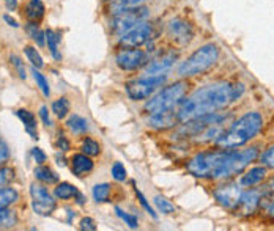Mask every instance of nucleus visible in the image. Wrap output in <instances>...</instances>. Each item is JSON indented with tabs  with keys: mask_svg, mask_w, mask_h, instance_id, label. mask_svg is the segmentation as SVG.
I'll list each match as a JSON object with an SVG mask.
<instances>
[{
	"mask_svg": "<svg viewBox=\"0 0 274 231\" xmlns=\"http://www.w3.org/2000/svg\"><path fill=\"white\" fill-rule=\"evenodd\" d=\"M11 180H13V170L11 168H2V170H0V189L5 187Z\"/></svg>",
	"mask_w": 274,
	"mask_h": 231,
	"instance_id": "e433bc0d",
	"label": "nucleus"
},
{
	"mask_svg": "<svg viewBox=\"0 0 274 231\" xmlns=\"http://www.w3.org/2000/svg\"><path fill=\"white\" fill-rule=\"evenodd\" d=\"M16 115L19 116V120L24 123V128L27 131V134L33 138V140H37L38 138V131H37V118L35 115L29 112L27 109H19L16 112Z\"/></svg>",
	"mask_w": 274,
	"mask_h": 231,
	"instance_id": "a211bd4d",
	"label": "nucleus"
},
{
	"mask_svg": "<svg viewBox=\"0 0 274 231\" xmlns=\"http://www.w3.org/2000/svg\"><path fill=\"white\" fill-rule=\"evenodd\" d=\"M30 195H32V209L38 215H49L55 209V200L49 194V190L41 184L33 182L30 186Z\"/></svg>",
	"mask_w": 274,
	"mask_h": 231,
	"instance_id": "6e6552de",
	"label": "nucleus"
},
{
	"mask_svg": "<svg viewBox=\"0 0 274 231\" xmlns=\"http://www.w3.org/2000/svg\"><path fill=\"white\" fill-rule=\"evenodd\" d=\"M35 178L38 181L46 182V184H54L58 181V175L54 170H51L49 167H44V165L39 164V167L35 168Z\"/></svg>",
	"mask_w": 274,
	"mask_h": 231,
	"instance_id": "aec40b11",
	"label": "nucleus"
},
{
	"mask_svg": "<svg viewBox=\"0 0 274 231\" xmlns=\"http://www.w3.org/2000/svg\"><path fill=\"white\" fill-rule=\"evenodd\" d=\"M167 33L169 36L178 44H188L192 36H194V29L189 22L183 21V19H172V21L167 24Z\"/></svg>",
	"mask_w": 274,
	"mask_h": 231,
	"instance_id": "f8f14e48",
	"label": "nucleus"
},
{
	"mask_svg": "<svg viewBox=\"0 0 274 231\" xmlns=\"http://www.w3.org/2000/svg\"><path fill=\"white\" fill-rule=\"evenodd\" d=\"M99 145L96 140H93V138H84L82 142V153L87 154V156H98L99 154Z\"/></svg>",
	"mask_w": 274,
	"mask_h": 231,
	"instance_id": "7c9ffc66",
	"label": "nucleus"
},
{
	"mask_svg": "<svg viewBox=\"0 0 274 231\" xmlns=\"http://www.w3.org/2000/svg\"><path fill=\"white\" fill-rule=\"evenodd\" d=\"M219 58V49L216 44H205L191 54L178 66V74L182 77H192L208 71Z\"/></svg>",
	"mask_w": 274,
	"mask_h": 231,
	"instance_id": "20e7f679",
	"label": "nucleus"
},
{
	"mask_svg": "<svg viewBox=\"0 0 274 231\" xmlns=\"http://www.w3.org/2000/svg\"><path fill=\"white\" fill-rule=\"evenodd\" d=\"M134 192H136V197H137L139 203L142 204V206L145 208V211H146V213H148V214H151V217H155V219H156V213H155V211H153V208L150 206V203L146 201V198H145V197L142 195V192H140V190H137V189H134Z\"/></svg>",
	"mask_w": 274,
	"mask_h": 231,
	"instance_id": "c9c22d12",
	"label": "nucleus"
},
{
	"mask_svg": "<svg viewBox=\"0 0 274 231\" xmlns=\"http://www.w3.org/2000/svg\"><path fill=\"white\" fill-rule=\"evenodd\" d=\"M177 55L175 54H165L163 57L156 58L151 63L146 65L145 68V76H159V74H165L167 71L172 68L173 62H175Z\"/></svg>",
	"mask_w": 274,
	"mask_h": 231,
	"instance_id": "2eb2a0df",
	"label": "nucleus"
},
{
	"mask_svg": "<svg viewBox=\"0 0 274 231\" xmlns=\"http://www.w3.org/2000/svg\"><path fill=\"white\" fill-rule=\"evenodd\" d=\"M268 213H270V215H271V217H274V197H273V200H271V204H270Z\"/></svg>",
	"mask_w": 274,
	"mask_h": 231,
	"instance_id": "de8ad7c7",
	"label": "nucleus"
},
{
	"mask_svg": "<svg viewBox=\"0 0 274 231\" xmlns=\"http://www.w3.org/2000/svg\"><path fill=\"white\" fill-rule=\"evenodd\" d=\"M79 227H81V230H87V231H95L96 230V225L95 222H93V219H90V217H84V219L81 220V223H79Z\"/></svg>",
	"mask_w": 274,
	"mask_h": 231,
	"instance_id": "58836bf2",
	"label": "nucleus"
},
{
	"mask_svg": "<svg viewBox=\"0 0 274 231\" xmlns=\"http://www.w3.org/2000/svg\"><path fill=\"white\" fill-rule=\"evenodd\" d=\"M46 39H48V46H49V50H51L52 57H54L55 60H62V55H60V52H58L60 36L57 35L55 32L48 30V32H46Z\"/></svg>",
	"mask_w": 274,
	"mask_h": 231,
	"instance_id": "b1692460",
	"label": "nucleus"
},
{
	"mask_svg": "<svg viewBox=\"0 0 274 231\" xmlns=\"http://www.w3.org/2000/svg\"><path fill=\"white\" fill-rule=\"evenodd\" d=\"M57 147H58V149H62V151H68L70 149V142L66 140V137L60 135L58 140H57Z\"/></svg>",
	"mask_w": 274,
	"mask_h": 231,
	"instance_id": "79ce46f5",
	"label": "nucleus"
},
{
	"mask_svg": "<svg viewBox=\"0 0 274 231\" xmlns=\"http://www.w3.org/2000/svg\"><path fill=\"white\" fill-rule=\"evenodd\" d=\"M260 162H262L263 167L274 170V145L266 149L262 156H260Z\"/></svg>",
	"mask_w": 274,
	"mask_h": 231,
	"instance_id": "473e14b6",
	"label": "nucleus"
},
{
	"mask_svg": "<svg viewBox=\"0 0 274 231\" xmlns=\"http://www.w3.org/2000/svg\"><path fill=\"white\" fill-rule=\"evenodd\" d=\"M258 157V148L244 149L222 148L199 153L188 162L186 168L191 175L203 180H227L243 173L244 168Z\"/></svg>",
	"mask_w": 274,
	"mask_h": 231,
	"instance_id": "f257e3e1",
	"label": "nucleus"
},
{
	"mask_svg": "<svg viewBox=\"0 0 274 231\" xmlns=\"http://www.w3.org/2000/svg\"><path fill=\"white\" fill-rule=\"evenodd\" d=\"M44 11H46V8H44V3L41 0H29L27 5H25L24 15L30 22H38L43 19Z\"/></svg>",
	"mask_w": 274,
	"mask_h": 231,
	"instance_id": "6ab92c4d",
	"label": "nucleus"
},
{
	"mask_svg": "<svg viewBox=\"0 0 274 231\" xmlns=\"http://www.w3.org/2000/svg\"><path fill=\"white\" fill-rule=\"evenodd\" d=\"M188 91L186 82H175L169 87L163 88L158 95H155L148 102L145 104V110L148 114H158V112L173 110L183 102V98Z\"/></svg>",
	"mask_w": 274,
	"mask_h": 231,
	"instance_id": "39448f33",
	"label": "nucleus"
},
{
	"mask_svg": "<svg viewBox=\"0 0 274 231\" xmlns=\"http://www.w3.org/2000/svg\"><path fill=\"white\" fill-rule=\"evenodd\" d=\"M148 17V10L145 6H134V8H126L123 11H120L115 15V17L112 19V32L115 35L122 36L123 33L131 30L132 27H136L137 24L144 22Z\"/></svg>",
	"mask_w": 274,
	"mask_h": 231,
	"instance_id": "0eeeda50",
	"label": "nucleus"
},
{
	"mask_svg": "<svg viewBox=\"0 0 274 231\" xmlns=\"http://www.w3.org/2000/svg\"><path fill=\"white\" fill-rule=\"evenodd\" d=\"M25 50V55H27L29 58V62H32V65L35 66V68H43L44 66V62H43V58L41 55H39V52L35 49V48H32V46H27V48L24 49Z\"/></svg>",
	"mask_w": 274,
	"mask_h": 231,
	"instance_id": "c756f323",
	"label": "nucleus"
},
{
	"mask_svg": "<svg viewBox=\"0 0 274 231\" xmlns=\"http://www.w3.org/2000/svg\"><path fill=\"white\" fill-rule=\"evenodd\" d=\"M144 2H146V0H115V2L112 3L110 10L113 15H117V13L123 11L126 8H134V6H140Z\"/></svg>",
	"mask_w": 274,
	"mask_h": 231,
	"instance_id": "393cba45",
	"label": "nucleus"
},
{
	"mask_svg": "<svg viewBox=\"0 0 274 231\" xmlns=\"http://www.w3.org/2000/svg\"><path fill=\"white\" fill-rule=\"evenodd\" d=\"M11 217V213L6 208H0V225H3V223H6L10 220Z\"/></svg>",
	"mask_w": 274,
	"mask_h": 231,
	"instance_id": "37998d69",
	"label": "nucleus"
},
{
	"mask_svg": "<svg viewBox=\"0 0 274 231\" xmlns=\"http://www.w3.org/2000/svg\"><path fill=\"white\" fill-rule=\"evenodd\" d=\"M54 195L58 198V200H70V198L77 195V189L70 182H62L55 187Z\"/></svg>",
	"mask_w": 274,
	"mask_h": 231,
	"instance_id": "4be33fe9",
	"label": "nucleus"
},
{
	"mask_svg": "<svg viewBox=\"0 0 274 231\" xmlns=\"http://www.w3.org/2000/svg\"><path fill=\"white\" fill-rule=\"evenodd\" d=\"M19 198V194L13 187H3L0 189V208H8L10 204L16 203Z\"/></svg>",
	"mask_w": 274,
	"mask_h": 231,
	"instance_id": "5701e85b",
	"label": "nucleus"
},
{
	"mask_svg": "<svg viewBox=\"0 0 274 231\" xmlns=\"http://www.w3.org/2000/svg\"><path fill=\"white\" fill-rule=\"evenodd\" d=\"M27 30H29V33H30V36L38 43V46H44V35H46V33H43L41 30H39L38 25H37L35 22H30V25L27 27Z\"/></svg>",
	"mask_w": 274,
	"mask_h": 231,
	"instance_id": "72a5a7b5",
	"label": "nucleus"
},
{
	"mask_svg": "<svg viewBox=\"0 0 274 231\" xmlns=\"http://www.w3.org/2000/svg\"><path fill=\"white\" fill-rule=\"evenodd\" d=\"M241 186L237 184H224V186H219L213 195H215L216 201L227 209H237L239 198H241Z\"/></svg>",
	"mask_w": 274,
	"mask_h": 231,
	"instance_id": "9b49d317",
	"label": "nucleus"
},
{
	"mask_svg": "<svg viewBox=\"0 0 274 231\" xmlns=\"http://www.w3.org/2000/svg\"><path fill=\"white\" fill-rule=\"evenodd\" d=\"M260 201H262V194H260V190L249 187L241 194V198H239V203H238L237 209L241 214L249 215V214L256 213L257 208L260 206Z\"/></svg>",
	"mask_w": 274,
	"mask_h": 231,
	"instance_id": "ddd939ff",
	"label": "nucleus"
},
{
	"mask_svg": "<svg viewBox=\"0 0 274 231\" xmlns=\"http://www.w3.org/2000/svg\"><path fill=\"white\" fill-rule=\"evenodd\" d=\"M5 2H6V8H8V10H16V6H18V2H16V0H5Z\"/></svg>",
	"mask_w": 274,
	"mask_h": 231,
	"instance_id": "49530a36",
	"label": "nucleus"
},
{
	"mask_svg": "<svg viewBox=\"0 0 274 231\" xmlns=\"http://www.w3.org/2000/svg\"><path fill=\"white\" fill-rule=\"evenodd\" d=\"M155 206L156 209L159 211V213H163V214H172V213H175V206L167 200V198L161 197V195H156L155 197Z\"/></svg>",
	"mask_w": 274,
	"mask_h": 231,
	"instance_id": "c85d7f7f",
	"label": "nucleus"
},
{
	"mask_svg": "<svg viewBox=\"0 0 274 231\" xmlns=\"http://www.w3.org/2000/svg\"><path fill=\"white\" fill-rule=\"evenodd\" d=\"M52 112H54V115L57 118H65L66 115H68V112H70V102H68V99L66 98H60L57 99V101H54V104H52Z\"/></svg>",
	"mask_w": 274,
	"mask_h": 231,
	"instance_id": "bb28decb",
	"label": "nucleus"
},
{
	"mask_svg": "<svg viewBox=\"0 0 274 231\" xmlns=\"http://www.w3.org/2000/svg\"><path fill=\"white\" fill-rule=\"evenodd\" d=\"M233 98V85L229 82H216L196 90L178 105L177 116L180 123H186L199 116L215 114L216 110L229 105Z\"/></svg>",
	"mask_w": 274,
	"mask_h": 231,
	"instance_id": "f03ea898",
	"label": "nucleus"
},
{
	"mask_svg": "<svg viewBox=\"0 0 274 231\" xmlns=\"http://www.w3.org/2000/svg\"><path fill=\"white\" fill-rule=\"evenodd\" d=\"M66 126H68L74 134H84V132L89 131V123H87L85 118L79 116V115H71L66 121Z\"/></svg>",
	"mask_w": 274,
	"mask_h": 231,
	"instance_id": "412c9836",
	"label": "nucleus"
},
{
	"mask_svg": "<svg viewBox=\"0 0 274 231\" xmlns=\"http://www.w3.org/2000/svg\"><path fill=\"white\" fill-rule=\"evenodd\" d=\"M263 126V118L258 112H247L239 116L232 126L224 131L216 138V145L219 148H239L256 137Z\"/></svg>",
	"mask_w": 274,
	"mask_h": 231,
	"instance_id": "7ed1b4c3",
	"label": "nucleus"
},
{
	"mask_svg": "<svg viewBox=\"0 0 274 231\" xmlns=\"http://www.w3.org/2000/svg\"><path fill=\"white\" fill-rule=\"evenodd\" d=\"M32 156H33V159H35L37 164H44L46 162V154L43 153L41 148H33Z\"/></svg>",
	"mask_w": 274,
	"mask_h": 231,
	"instance_id": "ea45409f",
	"label": "nucleus"
},
{
	"mask_svg": "<svg viewBox=\"0 0 274 231\" xmlns=\"http://www.w3.org/2000/svg\"><path fill=\"white\" fill-rule=\"evenodd\" d=\"M112 176H113V180H117V181H125L126 168L123 167V164L115 162V164L112 165Z\"/></svg>",
	"mask_w": 274,
	"mask_h": 231,
	"instance_id": "f704fd0d",
	"label": "nucleus"
},
{
	"mask_svg": "<svg viewBox=\"0 0 274 231\" xmlns=\"http://www.w3.org/2000/svg\"><path fill=\"white\" fill-rule=\"evenodd\" d=\"M71 170L77 176H82L93 170V162L87 154H74L71 157Z\"/></svg>",
	"mask_w": 274,
	"mask_h": 231,
	"instance_id": "f3484780",
	"label": "nucleus"
},
{
	"mask_svg": "<svg viewBox=\"0 0 274 231\" xmlns=\"http://www.w3.org/2000/svg\"><path fill=\"white\" fill-rule=\"evenodd\" d=\"M11 63L16 66V69H18V74H19V77L21 79H25L27 77V74H25V68H24V63L21 62V58L19 57H16V55H11Z\"/></svg>",
	"mask_w": 274,
	"mask_h": 231,
	"instance_id": "4c0bfd02",
	"label": "nucleus"
},
{
	"mask_svg": "<svg viewBox=\"0 0 274 231\" xmlns=\"http://www.w3.org/2000/svg\"><path fill=\"white\" fill-rule=\"evenodd\" d=\"M3 21L8 24V25H11V27H19V24L16 22V19H13L11 16H8V15H5L3 16Z\"/></svg>",
	"mask_w": 274,
	"mask_h": 231,
	"instance_id": "a18cd8bd",
	"label": "nucleus"
},
{
	"mask_svg": "<svg viewBox=\"0 0 274 231\" xmlns=\"http://www.w3.org/2000/svg\"><path fill=\"white\" fill-rule=\"evenodd\" d=\"M8 159V148H6V145L0 143V164L5 162Z\"/></svg>",
	"mask_w": 274,
	"mask_h": 231,
	"instance_id": "c03bdc74",
	"label": "nucleus"
},
{
	"mask_svg": "<svg viewBox=\"0 0 274 231\" xmlns=\"http://www.w3.org/2000/svg\"><path fill=\"white\" fill-rule=\"evenodd\" d=\"M115 213H117V215L120 217V219H122L126 225H128L129 228H137L139 227V222H137V219L134 215H131V214H126L123 209H120V208H115Z\"/></svg>",
	"mask_w": 274,
	"mask_h": 231,
	"instance_id": "2f4dec72",
	"label": "nucleus"
},
{
	"mask_svg": "<svg viewBox=\"0 0 274 231\" xmlns=\"http://www.w3.org/2000/svg\"><path fill=\"white\" fill-rule=\"evenodd\" d=\"M115 62L123 71H134L146 63V55L137 48H123L117 54Z\"/></svg>",
	"mask_w": 274,
	"mask_h": 231,
	"instance_id": "9d476101",
	"label": "nucleus"
},
{
	"mask_svg": "<svg viewBox=\"0 0 274 231\" xmlns=\"http://www.w3.org/2000/svg\"><path fill=\"white\" fill-rule=\"evenodd\" d=\"M39 116H41V120H43V123H44V126H51V118H49V110H48V107H43L39 109Z\"/></svg>",
	"mask_w": 274,
	"mask_h": 231,
	"instance_id": "a19ab883",
	"label": "nucleus"
},
{
	"mask_svg": "<svg viewBox=\"0 0 274 231\" xmlns=\"http://www.w3.org/2000/svg\"><path fill=\"white\" fill-rule=\"evenodd\" d=\"M109 195H110V186H109L108 182L96 184V186L93 187V198H95L98 203L108 201L109 200Z\"/></svg>",
	"mask_w": 274,
	"mask_h": 231,
	"instance_id": "cd10ccee",
	"label": "nucleus"
},
{
	"mask_svg": "<svg viewBox=\"0 0 274 231\" xmlns=\"http://www.w3.org/2000/svg\"><path fill=\"white\" fill-rule=\"evenodd\" d=\"M167 81V74L159 76H145L137 81H132L126 85V93L132 99V101H142V99H148L155 91L163 87Z\"/></svg>",
	"mask_w": 274,
	"mask_h": 231,
	"instance_id": "423d86ee",
	"label": "nucleus"
},
{
	"mask_svg": "<svg viewBox=\"0 0 274 231\" xmlns=\"http://www.w3.org/2000/svg\"><path fill=\"white\" fill-rule=\"evenodd\" d=\"M151 36V25L148 22H140L120 36V46L122 48H139L145 44Z\"/></svg>",
	"mask_w": 274,
	"mask_h": 231,
	"instance_id": "1a4fd4ad",
	"label": "nucleus"
},
{
	"mask_svg": "<svg viewBox=\"0 0 274 231\" xmlns=\"http://www.w3.org/2000/svg\"><path fill=\"white\" fill-rule=\"evenodd\" d=\"M266 178V167H252L251 170H247L244 175L238 180V184L241 186V189H249L260 184Z\"/></svg>",
	"mask_w": 274,
	"mask_h": 231,
	"instance_id": "dca6fc26",
	"label": "nucleus"
},
{
	"mask_svg": "<svg viewBox=\"0 0 274 231\" xmlns=\"http://www.w3.org/2000/svg\"><path fill=\"white\" fill-rule=\"evenodd\" d=\"M32 74H33V79H35V82H37V87L41 90V93H43L46 98H49L51 88H49V82L46 81V77L41 74V72L38 71V68H35V66L32 68Z\"/></svg>",
	"mask_w": 274,
	"mask_h": 231,
	"instance_id": "a878e982",
	"label": "nucleus"
},
{
	"mask_svg": "<svg viewBox=\"0 0 274 231\" xmlns=\"http://www.w3.org/2000/svg\"><path fill=\"white\" fill-rule=\"evenodd\" d=\"M178 121L177 110H165V112H158V114H151L148 124L155 129H170L175 126Z\"/></svg>",
	"mask_w": 274,
	"mask_h": 231,
	"instance_id": "4468645a",
	"label": "nucleus"
}]
</instances>
